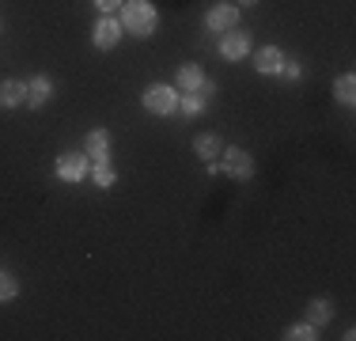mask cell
Listing matches in <instances>:
<instances>
[{
    "label": "cell",
    "mask_w": 356,
    "mask_h": 341,
    "mask_svg": "<svg viewBox=\"0 0 356 341\" xmlns=\"http://www.w3.org/2000/svg\"><path fill=\"white\" fill-rule=\"evenodd\" d=\"M159 23V12L152 0H125L122 4V31H129L133 38H152Z\"/></svg>",
    "instance_id": "cell-1"
},
{
    "label": "cell",
    "mask_w": 356,
    "mask_h": 341,
    "mask_svg": "<svg viewBox=\"0 0 356 341\" xmlns=\"http://www.w3.org/2000/svg\"><path fill=\"white\" fill-rule=\"evenodd\" d=\"M140 106L148 110V114H175L178 110V88H171V84H152V88H144Z\"/></svg>",
    "instance_id": "cell-2"
},
{
    "label": "cell",
    "mask_w": 356,
    "mask_h": 341,
    "mask_svg": "<svg viewBox=\"0 0 356 341\" xmlns=\"http://www.w3.org/2000/svg\"><path fill=\"white\" fill-rule=\"evenodd\" d=\"M250 54H254V38L247 27H232V31L220 34V57L224 61H243Z\"/></svg>",
    "instance_id": "cell-3"
},
{
    "label": "cell",
    "mask_w": 356,
    "mask_h": 341,
    "mask_svg": "<svg viewBox=\"0 0 356 341\" xmlns=\"http://www.w3.org/2000/svg\"><path fill=\"white\" fill-rule=\"evenodd\" d=\"M220 156H224L220 170H224V175H232L235 182H250V178H254V156H250V152H243V148H224Z\"/></svg>",
    "instance_id": "cell-4"
},
{
    "label": "cell",
    "mask_w": 356,
    "mask_h": 341,
    "mask_svg": "<svg viewBox=\"0 0 356 341\" xmlns=\"http://www.w3.org/2000/svg\"><path fill=\"white\" fill-rule=\"evenodd\" d=\"M54 170H57V178H61V182H83V178H88V170H91V159L83 156V152H61Z\"/></svg>",
    "instance_id": "cell-5"
},
{
    "label": "cell",
    "mask_w": 356,
    "mask_h": 341,
    "mask_svg": "<svg viewBox=\"0 0 356 341\" xmlns=\"http://www.w3.org/2000/svg\"><path fill=\"white\" fill-rule=\"evenodd\" d=\"M205 27L216 31V34L239 27V4H216V8H209V12H205Z\"/></svg>",
    "instance_id": "cell-6"
},
{
    "label": "cell",
    "mask_w": 356,
    "mask_h": 341,
    "mask_svg": "<svg viewBox=\"0 0 356 341\" xmlns=\"http://www.w3.org/2000/svg\"><path fill=\"white\" fill-rule=\"evenodd\" d=\"M91 42H95V49H114L118 42H122V19L103 15V19L95 23V31H91Z\"/></svg>",
    "instance_id": "cell-7"
},
{
    "label": "cell",
    "mask_w": 356,
    "mask_h": 341,
    "mask_svg": "<svg viewBox=\"0 0 356 341\" xmlns=\"http://www.w3.org/2000/svg\"><path fill=\"white\" fill-rule=\"evenodd\" d=\"M23 84H27V99H23V106H31V110L46 106L49 95H54V80H49V76H31V80H23Z\"/></svg>",
    "instance_id": "cell-8"
},
{
    "label": "cell",
    "mask_w": 356,
    "mask_h": 341,
    "mask_svg": "<svg viewBox=\"0 0 356 341\" xmlns=\"http://www.w3.org/2000/svg\"><path fill=\"white\" fill-rule=\"evenodd\" d=\"M83 156H91V164H110V133L91 129L88 141H83Z\"/></svg>",
    "instance_id": "cell-9"
},
{
    "label": "cell",
    "mask_w": 356,
    "mask_h": 341,
    "mask_svg": "<svg viewBox=\"0 0 356 341\" xmlns=\"http://www.w3.org/2000/svg\"><path fill=\"white\" fill-rule=\"evenodd\" d=\"M281 65H284V54H281L277 46H261V49H254V68H258L261 76L281 72Z\"/></svg>",
    "instance_id": "cell-10"
},
{
    "label": "cell",
    "mask_w": 356,
    "mask_h": 341,
    "mask_svg": "<svg viewBox=\"0 0 356 341\" xmlns=\"http://www.w3.org/2000/svg\"><path fill=\"white\" fill-rule=\"evenodd\" d=\"M23 99H27V84H23V80H4V84H0V110L23 106Z\"/></svg>",
    "instance_id": "cell-11"
},
{
    "label": "cell",
    "mask_w": 356,
    "mask_h": 341,
    "mask_svg": "<svg viewBox=\"0 0 356 341\" xmlns=\"http://www.w3.org/2000/svg\"><path fill=\"white\" fill-rule=\"evenodd\" d=\"M193 152H197L205 164H213L220 152H224V141H220L216 133H197V136H193Z\"/></svg>",
    "instance_id": "cell-12"
},
{
    "label": "cell",
    "mask_w": 356,
    "mask_h": 341,
    "mask_svg": "<svg viewBox=\"0 0 356 341\" xmlns=\"http://www.w3.org/2000/svg\"><path fill=\"white\" fill-rule=\"evenodd\" d=\"M307 322L311 326H326V322H334V300H326V296H318V300L307 303Z\"/></svg>",
    "instance_id": "cell-13"
},
{
    "label": "cell",
    "mask_w": 356,
    "mask_h": 341,
    "mask_svg": "<svg viewBox=\"0 0 356 341\" xmlns=\"http://www.w3.org/2000/svg\"><path fill=\"white\" fill-rule=\"evenodd\" d=\"M201 80H205V72H201V65H182L175 76V88L178 91H197Z\"/></svg>",
    "instance_id": "cell-14"
},
{
    "label": "cell",
    "mask_w": 356,
    "mask_h": 341,
    "mask_svg": "<svg viewBox=\"0 0 356 341\" xmlns=\"http://www.w3.org/2000/svg\"><path fill=\"white\" fill-rule=\"evenodd\" d=\"M334 99L345 102V106H353V102H356V76L353 72H341L334 80Z\"/></svg>",
    "instance_id": "cell-15"
},
{
    "label": "cell",
    "mask_w": 356,
    "mask_h": 341,
    "mask_svg": "<svg viewBox=\"0 0 356 341\" xmlns=\"http://www.w3.org/2000/svg\"><path fill=\"white\" fill-rule=\"evenodd\" d=\"M178 106H182V114H201V110L209 106V99L201 95V91H182V95H178Z\"/></svg>",
    "instance_id": "cell-16"
},
{
    "label": "cell",
    "mask_w": 356,
    "mask_h": 341,
    "mask_svg": "<svg viewBox=\"0 0 356 341\" xmlns=\"http://www.w3.org/2000/svg\"><path fill=\"white\" fill-rule=\"evenodd\" d=\"M91 182H95L99 190H110V186L118 182V170L110 164H95V167H91Z\"/></svg>",
    "instance_id": "cell-17"
},
{
    "label": "cell",
    "mask_w": 356,
    "mask_h": 341,
    "mask_svg": "<svg viewBox=\"0 0 356 341\" xmlns=\"http://www.w3.org/2000/svg\"><path fill=\"white\" fill-rule=\"evenodd\" d=\"M284 338L288 341H315L318 334H315V326H311V322H292V326L284 330Z\"/></svg>",
    "instance_id": "cell-18"
},
{
    "label": "cell",
    "mask_w": 356,
    "mask_h": 341,
    "mask_svg": "<svg viewBox=\"0 0 356 341\" xmlns=\"http://www.w3.org/2000/svg\"><path fill=\"white\" fill-rule=\"evenodd\" d=\"M15 296H19V280H15L12 273H4V269H0V303L15 300Z\"/></svg>",
    "instance_id": "cell-19"
},
{
    "label": "cell",
    "mask_w": 356,
    "mask_h": 341,
    "mask_svg": "<svg viewBox=\"0 0 356 341\" xmlns=\"http://www.w3.org/2000/svg\"><path fill=\"white\" fill-rule=\"evenodd\" d=\"M281 72L288 76V80H300V76H303V65H300V61H288V57H284V65H281Z\"/></svg>",
    "instance_id": "cell-20"
},
{
    "label": "cell",
    "mask_w": 356,
    "mask_h": 341,
    "mask_svg": "<svg viewBox=\"0 0 356 341\" xmlns=\"http://www.w3.org/2000/svg\"><path fill=\"white\" fill-rule=\"evenodd\" d=\"M91 4H95L99 12H103V15H114L118 8H122V0H91Z\"/></svg>",
    "instance_id": "cell-21"
},
{
    "label": "cell",
    "mask_w": 356,
    "mask_h": 341,
    "mask_svg": "<svg viewBox=\"0 0 356 341\" xmlns=\"http://www.w3.org/2000/svg\"><path fill=\"white\" fill-rule=\"evenodd\" d=\"M197 91H201V95H205V99H213V95H216V84H213V80H209V76H205V80H201V88H197Z\"/></svg>",
    "instance_id": "cell-22"
},
{
    "label": "cell",
    "mask_w": 356,
    "mask_h": 341,
    "mask_svg": "<svg viewBox=\"0 0 356 341\" xmlns=\"http://www.w3.org/2000/svg\"><path fill=\"white\" fill-rule=\"evenodd\" d=\"M239 4H243V8H250V4H258V0H239Z\"/></svg>",
    "instance_id": "cell-23"
}]
</instances>
